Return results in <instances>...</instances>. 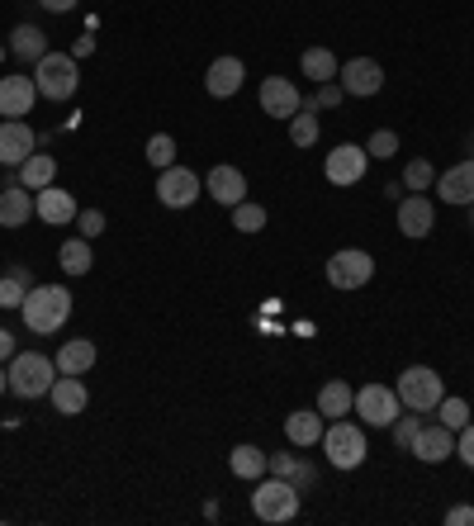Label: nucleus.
Returning a JSON list of instances; mask_svg holds the SVG:
<instances>
[{"mask_svg": "<svg viewBox=\"0 0 474 526\" xmlns=\"http://www.w3.org/2000/svg\"><path fill=\"white\" fill-rule=\"evenodd\" d=\"M157 200L166 209H190V204L200 200V176L190 171V166H166L157 171Z\"/></svg>", "mask_w": 474, "mask_h": 526, "instance_id": "nucleus-10", "label": "nucleus"}, {"mask_svg": "<svg viewBox=\"0 0 474 526\" xmlns=\"http://www.w3.org/2000/svg\"><path fill=\"white\" fill-rule=\"evenodd\" d=\"M105 223H110L105 209H81V214H76V228H81V237H91V242L105 233Z\"/></svg>", "mask_w": 474, "mask_h": 526, "instance_id": "nucleus-40", "label": "nucleus"}, {"mask_svg": "<svg viewBox=\"0 0 474 526\" xmlns=\"http://www.w3.org/2000/svg\"><path fill=\"white\" fill-rule=\"evenodd\" d=\"M318 446H323V455H328L332 470H361L365 455H370V441H365V422H351V413H347V418H332Z\"/></svg>", "mask_w": 474, "mask_h": 526, "instance_id": "nucleus-2", "label": "nucleus"}, {"mask_svg": "<svg viewBox=\"0 0 474 526\" xmlns=\"http://www.w3.org/2000/svg\"><path fill=\"white\" fill-rule=\"evenodd\" d=\"M48 15H67V10H76V0H38Z\"/></svg>", "mask_w": 474, "mask_h": 526, "instance_id": "nucleus-44", "label": "nucleus"}, {"mask_svg": "<svg viewBox=\"0 0 474 526\" xmlns=\"http://www.w3.org/2000/svg\"><path fill=\"white\" fill-rule=\"evenodd\" d=\"M299 67H304V76H309L313 86H323V81H337V72H342V62L332 57V48H309V53L299 57Z\"/></svg>", "mask_w": 474, "mask_h": 526, "instance_id": "nucleus-33", "label": "nucleus"}, {"mask_svg": "<svg viewBox=\"0 0 474 526\" xmlns=\"http://www.w3.org/2000/svg\"><path fill=\"white\" fill-rule=\"evenodd\" d=\"M0 394H10V370H0Z\"/></svg>", "mask_w": 474, "mask_h": 526, "instance_id": "nucleus-47", "label": "nucleus"}, {"mask_svg": "<svg viewBox=\"0 0 474 526\" xmlns=\"http://www.w3.org/2000/svg\"><path fill=\"white\" fill-rule=\"evenodd\" d=\"M57 266H62V271L67 275H86L95 266V252H91V237H67V242H62V252H57Z\"/></svg>", "mask_w": 474, "mask_h": 526, "instance_id": "nucleus-28", "label": "nucleus"}, {"mask_svg": "<svg viewBox=\"0 0 474 526\" xmlns=\"http://www.w3.org/2000/svg\"><path fill=\"white\" fill-rule=\"evenodd\" d=\"M10 356H15V337L0 327V361H10Z\"/></svg>", "mask_w": 474, "mask_h": 526, "instance_id": "nucleus-46", "label": "nucleus"}, {"mask_svg": "<svg viewBox=\"0 0 474 526\" xmlns=\"http://www.w3.org/2000/svg\"><path fill=\"white\" fill-rule=\"evenodd\" d=\"M299 498L304 493L294 489V484H285V479H256V489H252V512H256V522H271V526H280V522H294L299 517Z\"/></svg>", "mask_w": 474, "mask_h": 526, "instance_id": "nucleus-4", "label": "nucleus"}, {"mask_svg": "<svg viewBox=\"0 0 474 526\" xmlns=\"http://www.w3.org/2000/svg\"><path fill=\"white\" fill-rule=\"evenodd\" d=\"M48 403H53L57 418H76V413H86V403H91L86 375H57L53 389H48Z\"/></svg>", "mask_w": 474, "mask_h": 526, "instance_id": "nucleus-15", "label": "nucleus"}, {"mask_svg": "<svg viewBox=\"0 0 474 526\" xmlns=\"http://www.w3.org/2000/svg\"><path fill=\"white\" fill-rule=\"evenodd\" d=\"M337 81H342V91L356 95V100H370V95L384 91V67L375 62V57H351L347 67L337 72Z\"/></svg>", "mask_w": 474, "mask_h": 526, "instance_id": "nucleus-13", "label": "nucleus"}, {"mask_svg": "<svg viewBox=\"0 0 474 526\" xmlns=\"http://www.w3.org/2000/svg\"><path fill=\"white\" fill-rule=\"evenodd\" d=\"M91 53H95V38H91V34H81V38L72 43V57H91Z\"/></svg>", "mask_w": 474, "mask_h": 526, "instance_id": "nucleus-45", "label": "nucleus"}, {"mask_svg": "<svg viewBox=\"0 0 474 526\" xmlns=\"http://www.w3.org/2000/svg\"><path fill=\"white\" fill-rule=\"evenodd\" d=\"M53 361L62 375H91L95 361H100V351H95V342H86V337H72V342L57 346Z\"/></svg>", "mask_w": 474, "mask_h": 526, "instance_id": "nucleus-24", "label": "nucleus"}, {"mask_svg": "<svg viewBox=\"0 0 474 526\" xmlns=\"http://www.w3.org/2000/svg\"><path fill=\"white\" fill-rule=\"evenodd\" d=\"M323 432H328V422H323L318 408H299V413L285 418V441H290V446H318Z\"/></svg>", "mask_w": 474, "mask_h": 526, "instance_id": "nucleus-25", "label": "nucleus"}, {"mask_svg": "<svg viewBox=\"0 0 474 526\" xmlns=\"http://www.w3.org/2000/svg\"><path fill=\"white\" fill-rule=\"evenodd\" d=\"M34 86L43 100H53V105H62V100H72L76 86H81V76H76V57L72 53H48L34 62Z\"/></svg>", "mask_w": 474, "mask_h": 526, "instance_id": "nucleus-5", "label": "nucleus"}, {"mask_svg": "<svg viewBox=\"0 0 474 526\" xmlns=\"http://www.w3.org/2000/svg\"><path fill=\"white\" fill-rule=\"evenodd\" d=\"M323 138V124H318V105H313V95L299 105V114L290 119V143L294 147H313Z\"/></svg>", "mask_w": 474, "mask_h": 526, "instance_id": "nucleus-29", "label": "nucleus"}, {"mask_svg": "<svg viewBox=\"0 0 474 526\" xmlns=\"http://www.w3.org/2000/svg\"><path fill=\"white\" fill-rule=\"evenodd\" d=\"M10 53H15V62H29V67H34L38 57L48 53V34H43L38 24H19L15 34H10Z\"/></svg>", "mask_w": 474, "mask_h": 526, "instance_id": "nucleus-26", "label": "nucleus"}, {"mask_svg": "<svg viewBox=\"0 0 474 526\" xmlns=\"http://www.w3.org/2000/svg\"><path fill=\"white\" fill-rule=\"evenodd\" d=\"M233 228L237 233H261V228H266V209H261V204H252V200H242V204H233Z\"/></svg>", "mask_w": 474, "mask_h": 526, "instance_id": "nucleus-35", "label": "nucleus"}, {"mask_svg": "<svg viewBox=\"0 0 474 526\" xmlns=\"http://www.w3.org/2000/svg\"><path fill=\"white\" fill-rule=\"evenodd\" d=\"M351 408H356V418H361L365 427H389V422L403 413L399 389H389V384H361Z\"/></svg>", "mask_w": 474, "mask_h": 526, "instance_id": "nucleus-8", "label": "nucleus"}, {"mask_svg": "<svg viewBox=\"0 0 474 526\" xmlns=\"http://www.w3.org/2000/svg\"><path fill=\"white\" fill-rule=\"evenodd\" d=\"M437 422H446L451 432H460V427L470 422V403H465V399H451V394H446V399L437 403Z\"/></svg>", "mask_w": 474, "mask_h": 526, "instance_id": "nucleus-38", "label": "nucleus"}, {"mask_svg": "<svg viewBox=\"0 0 474 526\" xmlns=\"http://www.w3.org/2000/svg\"><path fill=\"white\" fill-rule=\"evenodd\" d=\"M432 228H437V204L427 200V195H403L399 200V233L418 242V237H427Z\"/></svg>", "mask_w": 474, "mask_h": 526, "instance_id": "nucleus-16", "label": "nucleus"}, {"mask_svg": "<svg viewBox=\"0 0 474 526\" xmlns=\"http://www.w3.org/2000/svg\"><path fill=\"white\" fill-rule=\"evenodd\" d=\"M437 185V166L427 162V157H418V162L403 166V190H413V195H427Z\"/></svg>", "mask_w": 474, "mask_h": 526, "instance_id": "nucleus-34", "label": "nucleus"}, {"mask_svg": "<svg viewBox=\"0 0 474 526\" xmlns=\"http://www.w3.org/2000/svg\"><path fill=\"white\" fill-rule=\"evenodd\" d=\"M147 162L157 166V171L176 166V138H171V133H152V138H147Z\"/></svg>", "mask_w": 474, "mask_h": 526, "instance_id": "nucleus-36", "label": "nucleus"}, {"mask_svg": "<svg viewBox=\"0 0 474 526\" xmlns=\"http://www.w3.org/2000/svg\"><path fill=\"white\" fill-rule=\"evenodd\" d=\"M266 474H275V479L294 484L299 493H309L313 484H318V470H313V460H304V455H290V451L271 455V460H266Z\"/></svg>", "mask_w": 474, "mask_h": 526, "instance_id": "nucleus-22", "label": "nucleus"}, {"mask_svg": "<svg viewBox=\"0 0 474 526\" xmlns=\"http://www.w3.org/2000/svg\"><path fill=\"white\" fill-rule=\"evenodd\" d=\"M19 181H24V190H48V185L57 181V157L53 152H34V157H29V162L19 166Z\"/></svg>", "mask_w": 474, "mask_h": 526, "instance_id": "nucleus-27", "label": "nucleus"}, {"mask_svg": "<svg viewBox=\"0 0 474 526\" xmlns=\"http://www.w3.org/2000/svg\"><path fill=\"white\" fill-rule=\"evenodd\" d=\"M34 147H38V138L24 119H0V166H15L19 171V166L34 157Z\"/></svg>", "mask_w": 474, "mask_h": 526, "instance_id": "nucleus-14", "label": "nucleus"}, {"mask_svg": "<svg viewBox=\"0 0 474 526\" xmlns=\"http://www.w3.org/2000/svg\"><path fill=\"white\" fill-rule=\"evenodd\" d=\"M365 166H370V152L356 143H342L328 152V166H323V176H328L332 185H342V190H351V185L365 181Z\"/></svg>", "mask_w": 474, "mask_h": 526, "instance_id": "nucleus-12", "label": "nucleus"}, {"mask_svg": "<svg viewBox=\"0 0 474 526\" xmlns=\"http://www.w3.org/2000/svg\"><path fill=\"white\" fill-rule=\"evenodd\" d=\"M34 218V190H24L15 166H5V181H0V228H24Z\"/></svg>", "mask_w": 474, "mask_h": 526, "instance_id": "nucleus-9", "label": "nucleus"}, {"mask_svg": "<svg viewBox=\"0 0 474 526\" xmlns=\"http://www.w3.org/2000/svg\"><path fill=\"white\" fill-rule=\"evenodd\" d=\"M408 455H418L422 465H441V460H451V455H456V432H451L446 422H427V418H422V427H418V436H413Z\"/></svg>", "mask_w": 474, "mask_h": 526, "instance_id": "nucleus-11", "label": "nucleus"}, {"mask_svg": "<svg viewBox=\"0 0 474 526\" xmlns=\"http://www.w3.org/2000/svg\"><path fill=\"white\" fill-rule=\"evenodd\" d=\"M34 214L48 223V228H67V223H76V200L67 195V190H57V185H48V190H38L34 195Z\"/></svg>", "mask_w": 474, "mask_h": 526, "instance_id": "nucleus-20", "label": "nucleus"}, {"mask_svg": "<svg viewBox=\"0 0 474 526\" xmlns=\"http://www.w3.org/2000/svg\"><path fill=\"white\" fill-rule=\"evenodd\" d=\"M299 105H304V95L294 91V81H285V76H266V81H261V109H266L271 119H294Z\"/></svg>", "mask_w": 474, "mask_h": 526, "instance_id": "nucleus-19", "label": "nucleus"}, {"mask_svg": "<svg viewBox=\"0 0 474 526\" xmlns=\"http://www.w3.org/2000/svg\"><path fill=\"white\" fill-rule=\"evenodd\" d=\"M19 313H24V327H29V332L48 337L57 327H67V318H72V290H67V285H34V290L24 294Z\"/></svg>", "mask_w": 474, "mask_h": 526, "instance_id": "nucleus-1", "label": "nucleus"}, {"mask_svg": "<svg viewBox=\"0 0 474 526\" xmlns=\"http://www.w3.org/2000/svg\"><path fill=\"white\" fill-rule=\"evenodd\" d=\"M446 522H451V526H474V508H470V503H460V508L446 512Z\"/></svg>", "mask_w": 474, "mask_h": 526, "instance_id": "nucleus-43", "label": "nucleus"}, {"mask_svg": "<svg viewBox=\"0 0 474 526\" xmlns=\"http://www.w3.org/2000/svg\"><path fill=\"white\" fill-rule=\"evenodd\" d=\"M328 285L332 290H361L370 285V275H375V256L361 252V247H342V252L328 256Z\"/></svg>", "mask_w": 474, "mask_h": 526, "instance_id": "nucleus-7", "label": "nucleus"}, {"mask_svg": "<svg viewBox=\"0 0 474 526\" xmlns=\"http://www.w3.org/2000/svg\"><path fill=\"white\" fill-rule=\"evenodd\" d=\"M242 81H247V67H242V57H219L209 76H204V91L214 95V100H233L242 91Z\"/></svg>", "mask_w": 474, "mask_h": 526, "instance_id": "nucleus-21", "label": "nucleus"}, {"mask_svg": "<svg viewBox=\"0 0 474 526\" xmlns=\"http://www.w3.org/2000/svg\"><path fill=\"white\" fill-rule=\"evenodd\" d=\"M394 389H399L403 408H413V413H422V418H427V413H437V403L446 399V384H441V375L432 370V365H408Z\"/></svg>", "mask_w": 474, "mask_h": 526, "instance_id": "nucleus-6", "label": "nucleus"}, {"mask_svg": "<svg viewBox=\"0 0 474 526\" xmlns=\"http://www.w3.org/2000/svg\"><path fill=\"white\" fill-rule=\"evenodd\" d=\"M29 290H34V271L29 266H10L0 275V309H19Z\"/></svg>", "mask_w": 474, "mask_h": 526, "instance_id": "nucleus-31", "label": "nucleus"}, {"mask_svg": "<svg viewBox=\"0 0 474 526\" xmlns=\"http://www.w3.org/2000/svg\"><path fill=\"white\" fill-rule=\"evenodd\" d=\"M38 100L34 76H0V119H24Z\"/></svg>", "mask_w": 474, "mask_h": 526, "instance_id": "nucleus-17", "label": "nucleus"}, {"mask_svg": "<svg viewBox=\"0 0 474 526\" xmlns=\"http://www.w3.org/2000/svg\"><path fill=\"white\" fill-rule=\"evenodd\" d=\"M418 427H422V413H413V408H408V413H399V418L389 422L394 446H399V451H408V446H413V436H418Z\"/></svg>", "mask_w": 474, "mask_h": 526, "instance_id": "nucleus-37", "label": "nucleus"}, {"mask_svg": "<svg viewBox=\"0 0 474 526\" xmlns=\"http://www.w3.org/2000/svg\"><path fill=\"white\" fill-rule=\"evenodd\" d=\"M57 375H62L57 361H48L43 351H15L10 356V394H19V399H48Z\"/></svg>", "mask_w": 474, "mask_h": 526, "instance_id": "nucleus-3", "label": "nucleus"}, {"mask_svg": "<svg viewBox=\"0 0 474 526\" xmlns=\"http://www.w3.org/2000/svg\"><path fill=\"white\" fill-rule=\"evenodd\" d=\"M204 190H209L223 209H233V204L247 200V176H242L237 166H214V171L204 176Z\"/></svg>", "mask_w": 474, "mask_h": 526, "instance_id": "nucleus-23", "label": "nucleus"}, {"mask_svg": "<svg viewBox=\"0 0 474 526\" xmlns=\"http://www.w3.org/2000/svg\"><path fill=\"white\" fill-rule=\"evenodd\" d=\"M266 460H271V455L261 451V446H247V441H242V446H233V455H228V470L237 474V479H261V474H266Z\"/></svg>", "mask_w": 474, "mask_h": 526, "instance_id": "nucleus-32", "label": "nucleus"}, {"mask_svg": "<svg viewBox=\"0 0 474 526\" xmlns=\"http://www.w3.org/2000/svg\"><path fill=\"white\" fill-rule=\"evenodd\" d=\"M470 228H474V204H470Z\"/></svg>", "mask_w": 474, "mask_h": 526, "instance_id": "nucleus-48", "label": "nucleus"}, {"mask_svg": "<svg viewBox=\"0 0 474 526\" xmlns=\"http://www.w3.org/2000/svg\"><path fill=\"white\" fill-rule=\"evenodd\" d=\"M351 403H356V394H351L347 380H328L318 389V413H323V418H347Z\"/></svg>", "mask_w": 474, "mask_h": 526, "instance_id": "nucleus-30", "label": "nucleus"}, {"mask_svg": "<svg viewBox=\"0 0 474 526\" xmlns=\"http://www.w3.org/2000/svg\"><path fill=\"white\" fill-rule=\"evenodd\" d=\"M342 100H347L342 81H323V86L313 91V105H318V109H332V105H342Z\"/></svg>", "mask_w": 474, "mask_h": 526, "instance_id": "nucleus-41", "label": "nucleus"}, {"mask_svg": "<svg viewBox=\"0 0 474 526\" xmlns=\"http://www.w3.org/2000/svg\"><path fill=\"white\" fill-rule=\"evenodd\" d=\"M365 152H370V157H384V162H389V157L399 152V133H394V128H380V133H370Z\"/></svg>", "mask_w": 474, "mask_h": 526, "instance_id": "nucleus-39", "label": "nucleus"}, {"mask_svg": "<svg viewBox=\"0 0 474 526\" xmlns=\"http://www.w3.org/2000/svg\"><path fill=\"white\" fill-rule=\"evenodd\" d=\"M456 455L474 470V422H465V427L456 432Z\"/></svg>", "mask_w": 474, "mask_h": 526, "instance_id": "nucleus-42", "label": "nucleus"}, {"mask_svg": "<svg viewBox=\"0 0 474 526\" xmlns=\"http://www.w3.org/2000/svg\"><path fill=\"white\" fill-rule=\"evenodd\" d=\"M437 200L441 204H474V157H465V162H456L451 171H441L437 176Z\"/></svg>", "mask_w": 474, "mask_h": 526, "instance_id": "nucleus-18", "label": "nucleus"}]
</instances>
